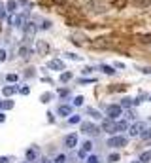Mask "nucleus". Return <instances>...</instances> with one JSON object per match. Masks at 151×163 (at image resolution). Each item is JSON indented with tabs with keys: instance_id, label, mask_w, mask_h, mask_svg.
I'll return each mask as SVG.
<instances>
[{
	"instance_id": "obj_26",
	"label": "nucleus",
	"mask_w": 151,
	"mask_h": 163,
	"mask_svg": "<svg viewBox=\"0 0 151 163\" xmlns=\"http://www.w3.org/2000/svg\"><path fill=\"white\" fill-rule=\"evenodd\" d=\"M87 163H100V159L96 158V155H89V158H87Z\"/></svg>"
},
{
	"instance_id": "obj_20",
	"label": "nucleus",
	"mask_w": 151,
	"mask_h": 163,
	"mask_svg": "<svg viewBox=\"0 0 151 163\" xmlns=\"http://www.w3.org/2000/svg\"><path fill=\"white\" fill-rule=\"evenodd\" d=\"M19 53L23 55V57H30V53H32V49H28V47H21L19 49Z\"/></svg>"
},
{
	"instance_id": "obj_27",
	"label": "nucleus",
	"mask_w": 151,
	"mask_h": 163,
	"mask_svg": "<svg viewBox=\"0 0 151 163\" xmlns=\"http://www.w3.org/2000/svg\"><path fill=\"white\" fill-rule=\"evenodd\" d=\"M51 101V93H44L42 95V103H49Z\"/></svg>"
},
{
	"instance_id": "obj_5",
	"label": "nucleus",
	"mask_w": 151,
	"mask_h": 163,
	"mask_svg": "<svg viewBox=\"0 0 151 163\" xmlns=\"http://www.w3.org/2000/svg\"><path fill=\"white\" fill-rule=\"evenodd\" d=\"M81 131L85 135H98L100 133V127H96L95 123H81Z\"/></svg>"
},
{
	"instance_id": "obj_43",
	"label": "nucleus",
	"mask_w": 151,
	"mask_h": 163,
	"mask_svg": "<svg viewBox=\"0 0 151 163\" xmlns=\"http://www.w3.org/2000/svg\"><path fill=\"white\" fill-rule=\"evenodd\" d=\"M25 163H27V161H25Z\"/></svg>"
},
{
	"instance_id": "obj_12",
	"label": "nucleus",
	"mask_w": 151,
	"mask_h": 163,
	"mask_svg": "<svg viewBox=\"0 0 151 163\" xmlns=\"http://www.w3.org/2000/svg\"><path fill=\"white\" fill-rule=\"evenodd\" d=\"M17 6H19L17 0H10V2L6 4V10H8L10 13H17Z\"/></svg>"
},
{
	"instance_id": "obj_4",
	"label": "nucleus",
	"mask_w": 151,
	"mask_h": 163,
	"mask_svg": "<svg viewBox=\"0 0 151 163\" xmlns=\"http://www.w3.org/2000/svg\"><path fill=\"white\" fill-rule=\"evenodd\" d=\"M27 23V13H19V15H15L11 19V25L15 27V29H23Z\"/></svg>"
},
{
	"instance_id": "obj_8",
	"label": "nucleus",
	"mask_w": 151,
	"mask_h": 163,
	"mask_svg": "<svg viewBox=\"0 0 151 163\" xmlns=\"http://www.w3.org/2000/svg\"><path fill=\"white\" fill-rule=\"evenodd\" d=\"M59 116H62V118H66V116H72V106L70 104H61L59 106Z\"/></svg>"
},
{
	"instance_id": "obj_19",
	"label": "nucleus",
	"mask_w": 151,
	"mask_h": 163,
	"mask_svg": "<svg viewBox=\"0 0 151 163\" xmlns=\"http://www.w3.org/2000/svg\"><path fill=\"white\" fill-rule=\"evenodd\" d=\"M68 80H72V72H61V82L64 83V82H68Z\"/></svg>"
},
{
	"instance_id": "obj_14",
	"label": "nucleus",
	"mask_w": 151,
	"mask_h": 163,
	"mask_svg": "<svg viewBox=\"0 0 151 163\" xmlns=\"http://www.w3.org/2000/svg\"><path fill=\"white\" fill-rule=\"evenodd\" d=\"M100 70H102L104 74H110V76L115 74V70H113V67H112V65H100Z\"/></svg>"
},
{
	"instance_id": "obj_3",
	"label": "nucleus",
	"mask_w": 151,
	"mask_h": 163,
	"mask_svg": "<svg viewBox=\"0 0 151 163\" xmlns=\"http://www.w3.org/2000/svg\"><path fill=\"white\" fill-rule=\"evenodd\" d=\"M143 131H146V123H142V122H136L134 125L128 127V135L131 137H140Z\"/></svg>"
},
{
	"instance_id": "obj_24",
	"label": "nucleus",
	"mask_w": 151,
	"mask_h": 163,
	"mask_svg": "<svg viewBox=\"0 0 151 163\" xmlns=\"http://www.w3.org/2000/svg\"><path fill=\"white\" fill-rule=\"evenodd\" d=\"M2 108L11 110V108H13V101H6V103H2Z\"/></svg>"
},
{
	"instance_id": "obj_36",
	"label": "nucleus",
	"mask_w": 151,
	"mask_h": 163,
	"mask_svg": "<svg viewBox=\"0 0 151 163\" xmlns=\"http://www.w3.org/2000/svg\"><path fill=\"white\" fill-rule=\"evenodd\" d=\"M47 119H49V123H53V122H55V118H53V114H49V112H47Z\"/></svg>"
},
{
	"instance_id": "obj_42",
	"label": "nucleus",
	"mask_w": 151,
	"mask_h": 163,
	"mask_svg": "<svg viewBox=\"0 0 151 163\" xmlns=\"http://www.w3.org/2000/svg\"><path fill=\"white\" fill-rule=\"evenodd\" d=\"M0 108H2V101H0Z\"/></svg>"
},
{
	"instance_id": "obj_18",
	"label": "nucleus",
	"mask_w": 151,
	"mask_h": 163,
	"mask_svg": "<svg viewBox=\"0 0 151 163\" xmlns=\"http://www.w3.org/2000/svg\"><path fill=\"white\" fill-rule=\"evenodd\" d=\"M68 123L70 125H77V123H81V118L80 116H72V118H68Z\"/></svg>"
},
{
	"instance_id": "obj_1",
	"label": "nucleus",
	"mask_w": 151,
	"mask_h": 163,
	"mask_svg": "<svg viewBox=\"0 0 151 163\" xmlns=\"http://www.w3.org/2000/svg\"><path fill=\"white\" fill-rule=\"evenodd\" d=\"M108 146H112V148H123V146H127V137H123V135H113V137L108 139Z\"/></svg>"
},
{
	"instance_id": "obj_15",
	"label": "nucleus",
	"mask_w": 151,
	"mask_h": 163,
	"mask_svg": "<svg viewBox=\"0 0 151 163\" xmlns=\"http://www.w3.org/2000/svg\"><path fill=\"white\" fill-rule=\"evenodd\" d=\"M131 106H134V101L131 97H125L123 101H121V108H131Z\"/></svg>"
},
{
	"instance_id": "obj_7",
	"label": "nucleus",
	"mask_w": 151,
	"mask_h": 163,
	"mask_svg": "<svg viewBox=\"0 0 151 163\" xmlns=\"http://www.w3.org/2000/svg\"><path fill=\"white\" fill-rule=\"evenodd\" d=\"M47 67H49V70H57V72H62L64 70V63L61 61V59H51L47 63Z\"/></svg>"
},
{
	"instance_id": "obj_2",
	"label": "nucleus",
	"mask_w": 151,
	"mask_h": 163,
	"mask_svg": "<svg viewBox=\"0 0 151 163\" xmlns=\"http://www.w3.org/2000/svg\"><path fill=\"white\" fill-rule=\"evenodd\" d=\"M121 112H123V108H121V104H110L106 108V114L110 119H117L121 116Z\"/></svg>"
},
{
	"instance_id": "obj_29",
	"label": "nucleus",
	"mask_w": 151,
	"mask_h": 163,
	"mask_svg": "<svg viewBox=\"0 0 151 163\" xmlns=\"http://www.w3.org/2000/svg\"><path fill=\"white\" fill-rule=\"evenodd\" d=\"M64 161H66V155H57V159H55V163H64Z\"/></svg>"
},
{
	"instance_id": "obj_23",
	"label": "nucleus",
	"mask_w": 151,
	"mask_h": 163,
	"mask_svg": "<svg viewBox=\"0 0 151 163\" xmlns=\"http://www.w3.org/2000/svg\"><path fill=\"white\" fill-rule=\"evenodd\" d=\"M91 148H93V142H91V140H85V142H83V152H89Z\"/></svg>"
},
{
	"instance_id": "obj_11",
	"label": "nucleus",
	"mask_w": 151,
	"mask_h": 163,
	"mask_svg": "<svg viewBox=\"0 0 151 163\" xmlns=\"http://www.w3.org/2000/svg\"><path fill=\"white\" fill-rule=\"evenodd\" d=\"M27 159L28 161L38 159V148H28V150H27Z\"/></svg>"
},
{
	"instance_id": "obj_35",
	"label": "nucleus",
	"mask_w": 151,
	"mask_h": 163,
	"mask_svg": "<svg viewBox=\"0 0 151 163\" xmlns=\"http://www.w3.org/2000/svg\"><path fill=\"white\" fill-rule=\"evenodd\" d=\"M108 159H110V161H117V159H119V154H112Z\"/></svg>"
},
{
	"instance_id": "obj_40",
	"label": "nucleus",
	"mask_w": 151,
	"mask_h": 163,
	"mask_svg": "<svg viewBox=\"0 0 151 163\" xmlns=\"http://www.w3.org/2000/svg\"><path fill=\"white\" fill-rule=\"evenodd\" d=\"M40 163H55V161H51V159H42Z\"/></svg>"
},
{
	"instance_id": "obj_16",
	"label": "nucleus",
	"mask_w": 151,
	"mask_h": 163,
	"mask_svg": "<svg viewBox=\"0 0 151 163\" xmlns=\"http://www.w3.org/2000/svg\"><path fill=\"white\" fill-rule=\"evenodd\" d=\"M87 114H89L91 118H95V119H100V118H102V114H100L98 110H95V108H87Z\"/></svg>"
},
{
	"instance_id": "obj_6",
	"label": "nucleus",
	"mask_w": 151,
	"mask_h": 163,
	"mask_svg": "<svg viewBox=\"0 0 151 163\" xmlns=\"http://www.w3.org/2000/svg\"><path fill=\"white\" fill-rule=\"evenodd\" d=\"M64 146L66 148H76L77 146V135L76 133H70L64 137Z\"/></svg>"
},
{
	"instance_id": "obj_22",
	"label": "nucleus",
	"mask_w": 151,
	"mask_h": 163,
	"mask_svg": "<svg viewBox=\"0 0 151 163\" xmlns=\"http://www.w3.org/2000/svg\"><path fill=\"white\" fill-rule=\"evenodd\" d=\"M6 80L11 82V83H15V82L19 80V74H8V76H6Z\"/></svg>"
},
{
	"instance_id": "obj_38",
	"label": "nucleus",
	"mask_w": 151,
	"mask_h": 163,
	"mask_svg": "<svg viewBox=\"0 0 151 163\" xmlns=\"http://www.w3.org/2000/svg\"><path fill=\"white\" fill-rule=\"evenodd\" d=\"M2 122H6V116L2 114V112H0V123H2Z\"/></svg>"
},
{
	"instance_id": "obj_31",
	"label": "nucleus",
	"mask_w": 151,
	"mask_h": 163,
	"mask_svg": "<svg viewBox=\"0 0 151 163\" xmlns=\"http://www.w3.org/2000/svg\"><path fill=\"white\" fill-rule=\"evenodd\" d=\"M66 55L68 59H72V61H80V57H77V55H74V53H64Z\"/></svg>"
},
{
	"instance_id": "obj_41",
	"label": "nucleus",
	"mask_w": 151,
	"mask_h": 163,
	"mask_svg": "<svg viewBox=\"0 0 151 163\" xmlns=\"http://www.w3.org/2000/svg\"><path fill=\"white\" fill-rule=\"evenodd\" d=\"M132 163H142V161H132Z\"/></svg>"
},
{
	"instance_id": "obj_34",
	"label": "nucleus",
	"mask_w": 151,
	"mask_h": 163,
	"mask_svg": "<svg viewBox=\"0 0 151 163\" xmlns=\"http://www.w3.org/2000/svg\"><path fill=\"white\" fill-rule=\"evenodd\" d=\"M28 91H30L28 87H21V89H19V93H21V95H28Z\"/></svg>"
},
{
	"instance_id": "obj_13",
	"label": "nucleus",
	"mask_w": 151,
	"mask_h": 163,
	"mask_svg": "<svg viewBox=\"0 0 151 163\" xmlns=\"http://www.w3.org/2000/svg\"><path fill=\"white\" fill-rule=\"evenodd\" d=\"M128 129V123L127 122H117L113 125V133H119V131H127Z\"/></svg>"
},
{
	"instance_id": "obj_37",
	"label": "nucleus",
	"mask_w": 151,
	"mask_h": 163,
	"mask_svg": "<svg viewBox=\"0 0 151 163\" xmlns=\"http://www.w3.org/2000/svg\"><path fill=\"white\" fill-rule=\"evenodd\" d=\"M140 70H142L143 74H151V68H146V67H143V68H140Z\"/></svg>"
},
{
	"instance_id": "obj_9",
	"label": "nucleus",
	"mask_w": 151,
	"mask_h": 163,
	"mask_svg": "<svg viewBox=\"0 0 151 163\" xmlns=\"http://www.w3.org/2000/svg\"><path fill=\"white\" fill-rule=\"evenodd\" d=\"M19 91V86H6L4 89H2V93L6 95V97H11V95H15Z\"/></svg>"
},
{
	"instance_id": "obj_39",
	"label": "nucleus",
	"mask_w": 151,
	"mask_h": 163,
	"mask_svg": "<svg viewBox=\"0 0 151 163\" xmlns=\"http://www.w3.org/2000/svg\"><path fill=\"white\" fill-rule=\"evenodd\" d=\"M8 161H10L8 158H0V163H8Z\"/></svg>"
},
{
	"instance_id": "obj_30",
	"label": "nucleus",
	"mask_w": 151,
	"mask_h": 163,
	"mask_svg": "<svg viewBox=\"0 0 151 163\" xmlns=\"http://www.w3.org/2000/svg\"><path fill=\"white\" fill-rule=\"evenodd\" d=\"M8 59V53H6V49H0V61H6Z\"/></svg>"
},
{
	"instance_id": "obj_28",
	"label": "nucleus",
	"mask_w": 151,
	"mask_h": 163,
	"mask_svg": "<svg viewBox=\"0 0 151 163\" xmlns=\"http://www.w3.org/2000/svg\"><path fill=\"white\" fill-rule=\"evenodd\" d=\"M95 82V78H81L80 80V83H93Z\"/></svg>"
},
{
	"instance_id": "obj_33",
	"label": "nucleus",
	"mask_w": 151,
	"mask_h": 163,
	"mask_svg": "<svg viewBox=\"0 0 151 163\" xmlns=\"http://www.w3.org/2000/svg\"><path fill=\"white\" fill-rule=\"evenodd\" d=\"M49 27H51V21H44V23H42V29H49Z\"/></svg>"
},
{
	"instance_id": "obj_32",
	"label": "nucleus",
	"mask_w": 151,
	"mask_h": 163,
	"mask_svg": "<svg viewBox=\"0 0 151 163\" xmlns=\"http://www.w3.org/2000/svg\"><path fill=\"white\" fill-rule=\"evenodd\" d=\"M142 139H146V140H147V139H151V129H149L147 133L143 131V133H142Z\"/></svg>"
},
{
	"instance_id": "obj_10",
	"label": "nucleus",
	"mask_w": 151,
	"mask_h": 163,
	"mask_svg": "<svg viewBox=\"0 0 151 163\" xmlns=\"http://www.w3.org/2000/svg\"><path fill=\"white\" fill-rule=\"evenodd\" d=\"M113 125H115V123H113L110 118L104 119V122H102V131H106V133H113Z\"/></svg>"
},
{
	"instance_id": "obj_25",
	"label": "nucleus",
	"mask_w": 151,
	"mask_h": 163,
	"mask_svg": "<svg viewBox=\"0 0 151 163\" xmlns=\"http://www.w3.org/2000/svg\"><path fill=\"white\" fill-rule=\"evenodd\" d=\"M74 104H76V106H81V104H83V97H81V95H77V97L74 99Z\"/></svg>"
},
{
	"instance_id": "obj_21",
	"label": "nucleus",
	"mask_w": 151,
	"mask_h": 163,
	"mask_svg": "<svg viewBox=\"0 0 151 163\" xmlns=\"http://www.w3.org/2000/svg\"><path fill=\"white\" fill-rule=\"evenodd\" d=\"M57 93H59V97H62V99H64V97H68V95H70V89H66V87H61L59 91H57Z\"/></svg>"
},
{
	"instance_id": "obj_17",
	"label": "nucleus",
	"mask_w": 151,
	"mask_h": 163,
	"mask_svg": "<svg viewBox=\"0 0 151 163\" xmlns=\"http://www.w3.org/2000/svg\"><path fill=\"white\" fill-rule=\"evenodd\" d=\"M138 161H142V163H147V161H151V152H143L142 155H140V159Z\"/></svg>"
}]
</instances>
